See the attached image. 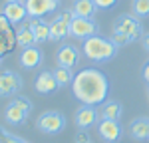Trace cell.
I'll return each instance as SVG.
<instances>
[{"label": "cell", "instance_id": "1", "mask_svg": "<svg viewBox=\"0 0 149 143\" xmlns=\"http://www.w3.org/2000/svg\"><path fill=\"white\" fill-rule=\"evenodd\" d=\"M74 97L86 106H100L107 101L109 95V80L97 68H84L74 76L72 82Z\"/></svg>", "mask_w": 149, "mask_h": 143}, {"label": "cell", "instance_id": "2", "mask_svg": "<svg viewBox=\"0 0 149 143\" xmlns=\"http://www.w3.org/2000/svg\"><path fill=\"white\" fill-rule=\"evenodd\" d=\"M119 46L115 44L111 38H103V36H90L88 40H84L81 52L84 56L92 62H109L115 58Z\"/></svg>", "mask_w": 149, "mask_h": 143}, {"label": "cell", "instance_id": "3", "mask_svg": "<svg viewBox=\"0 0 149 143\" xmlns=\"http://www.w3.org/2000/svg\"><path fill=\"white\" fill-rule=\"evenodd\" d=\"M36 127L42 131V133H46V135H56L60 131H64V127H66V117H64L62 111L50 109V111H44L38 117Z\"/></svg>", "mask_w": 149, "mask_h": 143}, {"label": "cell", "instance_id": "4", "mask_svg": "<svg viewBox=\"0 0 149 143\" xmlns=\"http://www.w3.org/2000/svg\"><path fill=\"white\" fill-rule=\"evenodd\" d=\"M113 32H121V34H125L131 42H135V40H139V38H143L141 22H139L135 16H131V14H123V16L115 18Z\"/></svg>", "mask_w": 149, "mask_h": 143}, {"label": "cell", "instance_id": "5", "mask_svg": "<svg viewBox=\"0 0 149 143\" xmlns=\"http://www.w3.org/2000/svg\"><path fill=\"white\" fill-rule=\"evenodd\" d=\"M97 34V24L93 18H80L74 16V20L70 22V36L78 38V40H88L90 36Z\"/></svg>", "mask_w": 149, "mask_h": 143}, {"label": "cell", "instance_id": "6", "mask_svg": "<svg viewBox=\"0 0 149 143\" xmlns=\"http://www.w3.org/2000/svg\"><path fill=\"white\" fill-rule=\"evenodd\" d=\"M22 78L16 72H0V97H14L22 90Z\"/></svg>", "mask_w": 149, "mask_h": 143}, {"label": "cell", "instance_id": "7", "mask_svg": "<svg viewBox=\"0 0 149 143\" xmlns=\"http://www.w3.org/2000/svg\"><path fill=\"white\" fill-rule=\"evenodd\" d=\"M97 133H100V137H102L103 141L117 143L119 139H121V135H123V127L119 125L117 119H105V117H102L100 121H97Z\"/></svg>", "mask_w": 149, "mask_h": 143}, {"label": "cell", "instance_id": "8", "mask_svg": "<svg viewBox=\"0 0 149 143\" xmlns=\"http://www.w3.org/2000/svg\"><path fill=\"white\" fill-rule=\"evenodd\" d=\"M56 62L60 68H68V70H74L78 64H80V52H78V48L72 46V44H64V46H60L56 54Z\"/></svg>", "mask_w": 149, "mask_h": 143}, {"label": "cell", "instance_id": "9", "mask_svg": "<svg viewBox=\"0 0 149 143\" xmlns=\"http://www.w3.org/2000/svg\"><path fill=\"white\" fill-rule=\"evenodd\" d=\"M100 111H97V107L95 106H80L78 107V111H76V125L80 127V129H90L92 125H97V121H100Z\"/></svg>", "mask_w": 149, "mask_h": 143}, {"label": "cell", "instance_id": "10", "mask_svg": "<svg viewBox=\"0 0 149 143\" xmlns=\"http://www.w3.org/2000/svg\"><path fill=\"white\" fill-rule=\"evenodd\" d=\"M18 62H20V66H22L24 70H36V68L44 62V52H42L40 48H36V46L22 48Z\"/></svg>", "mask_w": 149, "mask_h": 143}, {"label": "cell", "instance_id": "11", "mask_svg": "<svg viewBox=\"0 0 149 143\" xmlns=\"http://www.w3.org/2000/svg\"><path fill=\"white\" fill-rule=\"evenodd\" d=\"M24 4L30 18H42L58 8V2L54 0H24Z\"/></svg>", "mask_w": 149, "mask_h": 143}, {"label": "cell", "instance_id": "12", "mask_svg": "<svg viewBox=\"0 0 149 143\" xmlns=\"http://www.w3.org/2000/svg\"><path fill=\"white\" fill-rule=\"evenodd\" d=\"M58 87H60V85H58L56 78H54V72H40V74L36 76L34 90L38 92V94H42V95L54 94Z\"/></svg>", "mask_w": 149, "mask_h": 143}, {"label": "cell", "instance_id": "13", "mask_svg": "<svg viewBox=\"0 0 149 143\" xmlns=\"http://www.w3.org/2000/svg\"><path fill=\"white\" fill-rule=\"evenodd\" d=\"M2 14L10 20V24H20L28 16V10H26V4L22 2H14V0H8L6 4H4V10Z\"/></svg>", "mask_w": 149, "mask_h": 143}, {"label": "cell", "instance_id": "14", "mask_svg": "<svg viewBox=\"0 0 149 143\" xmlns=\"http://www.w3.org/2000/svg\"><path fill=\"white\" fill-rule=\"evenodd\" d=\"M129 133L135 141H147L149 137V119L147 117H139L133 119L129 123Z\"/></svg>", "mask_w": 149, "mask_h": 143}, {"label": "cell", "instance_id": "15", "mask_svg": "<svg viewBox=\"0 0 149 143\" xmlns=\"http://www.w3.org/2000/svg\"><path fill=\"white\" fill-rule=\"evenodd\" d=\"M28 115H30V113H28L26 109H22L20 106H16L14 101H10V103L6 106V109H4V119H6L8 123H12V125H20V123H24Z\"/></svg>", "mask_w": 149, "mask_h": 143}, {"label": "cell", "instance_id": "16", "mask_svg": "<svg viewBox=\"0 0 149 143\" xmlns=\"http://www.w3.org/2000/svg\"><path fill=\"white\" fill-rule=\"evenodd\" d=\"M16 42H18V46H22V48L36 46V36H34V30H32V24L30 22L22 24L16 30Z\"/></svg>", "mask_w": 149, "mask_h": 143}, {"label": "cell", "instance_id": "17", "mask_svg": "<svg viewBox=\"0 0 149 143\" xmlns=\"http://www.w3.org/2000/svg\"><path fill=\"white\" fill-rule=\"evenodd\" d=\"M95 10L97 6L93 0H74V6H72L74 16H80V18H93Z\"/></svg>", "mask_w": 149, "mask_h": 143}, {"label": "cell", "instance_id": "18", "mask_svg": "<svg viewBox=\"0 0 149 143\" xmlns=\"http://www.w3.org/2000/svg\"><path fill=\"white\" fill-rule=\"evenodd\" d=\"M30 24H32V30H34L36 42H48V40H52L50 22L42 20V18H32V20H30Z\"/></svg>", "mask_w": 149, "mask_h": 143}, {"label": "cell", "instance_id": "19", "mask_svg": "<svg viewBox=\"0 0 149 143\" xmlns=\"http://www.w3.org/2000/svg\"><path fill=\"white\" fill-rule=\"evenodd\" d=\"M121 113H123V106L119 101H115V99H107L100 107V115L105 119H119Z\"/></svg>", "mask_w": 149, "mask_h": 143}, {"label": "cell", "instance_id": "20", "mask_svg": "<svg viewBox=\"0 0 149 143\" xmlns=\"http://www.w3.org/2000/svg\"><path fill=\"white\" fill-rule=\"evenodd\" d=\"M50 32H52V40H64V38L70 36V22L56 16L50 22Z\"/></svg>", "mask_w": 149, "mask_h": 143}, {"label": "cell", "instance_id": "21", "mask_svg": "<svg viewBox=\"0 0 149 143\" xmlns=\"http://www.w3.org/2000/svg\"><path fill=\"white\" fill-rule=\"evenodd\" d=\"M18 46L16 42V32L14 30H0V56H6L10 54L14 48Z\"/></svg>", "mask_w": 149, "mask_h": 143}, {"label": "cell", "instance_id": "22", "mask_svg": "<svg viewBox=\"0 0 149 143\" xmlns=\"http://www.w3.org/2000/svg\"><path fill=\"white\" fill-rule=\"evenodd\" d=\"M74 76H76V74H72V70H68V68H60V66H58L56 72H54V78H56V82H58L60 87L70 85V83L74 82Z\"/></svg>", "mask_w": 149, "mask_h": 143}, {"label": "cell", "instance_id": "23", "mask_svg": "<svg viewBox=\"0 0 149 143\" xmlns=\"http://www.w3.org/2000/svg\"><path fill=\"white\" fill-rule=\"evenodd\" d=\"M133 14L137 18L149 16V0H133Z\"/></svg>", "mask_w": 149, "mask_h": 143}, {"label": "cell", "instance_id": "24", "mask_svg": "<svg viewBox=\"0 0 149 143\" xmlns=\"http://www.w3.org/2000/svg\"><path fill=\"white\" fill-rule=\"evenodd\" d=\"M111 40H113V42H115L119 48H123V46H127V44H131V40H129L125 34H121V32H113Z\"/></svg>", "mask_w": 149, "mask_h": 143}, {"label": "cell", "instance_id": "25", "mask_svg": "<svg viewBox=\"0 0 149 143\" xmlns=\"http://www.w3.org/2000/svg\"><path fill=\"white\" fill-rule=\"evenodd\" d=\"M93 2H95L97 8H103V10H109L117 4V0H93Z\"/></svg>", "mask_w": 149, "mask_h": 143}, {"label": "cell", "instance_id": "26", "mask_svg": "<svg viewBox=\"0 0 149 143\" xmlns=\"http://www.w3.org/2000/svg\"><path fill=\"white\" fill-rule=\"evenodd\" d=\"M10 28H12L10 20H8V18H6V16L0 12V30H10Z\"/></svg>", "mask_w": 149, "mask_h": 143}, {"label": "cell", "instance_id": "27", "mask_svg": "<svg viewBox=\"0 0 149 143\" xmlns=\"http://www.w3.org/2000/svg\"><path fill=\"white\" fill-rule=\"evenodd\" d=\"M141 78H143V82L149 85V60L145 62V66H143V70H141Z\"/></svg>", "mask_w": 149, "mask_h": 143}, {"label": "cell", "instance_id": "28", "mask_svg": "<svg viewBox=\"0 0 149 143\" xmlns=\"http://www.w3.org/2000/svg\"><path fill=\"white\" fill-rule=\"evenodd\" d=\"M78 143H90V137H88V133H86L84 129L78 133Z\"/></svg>", "mask_w": 149, "mask_h": 143}, {"label": "cell", "instance_id": "29", "mask_svg": "<svg viewBox=\"0 0 149 143\" xmlns=\"http://www.w3.org/2000/svg\"><path fill=\"white\" fill-rule=\"evenodd\" d=\"M4 143H26V141H24L22 137H14V135L10 133V135H8V139H6Z\"/></svg>", "mask_w": 149, "mask_h": 143}, {"label": "cell", "instance_id": "30", "mask_svg": "<svg viewBox=\"0 0 149 143\" xmlns=\"http://www.w3.org/2000/svg\"><path fill=\"white\" fill-rule=\"evenodd\" d=\"M141 44H143V50H145V52H149V32H147V34H143Z\"/></svg>", "mask_w": 149, "mask_h": 143}, {"label": "cell", "instance_id": "31", "mask_svg": "<svg viewBox=\"0 0 149 143\" xmlns=\"http://www.w3.org/2000/svg\"><path fill=\"white\" fill-rule=\"evenodd\" d=\"M8 135H10V133H6V129H4V127L0 125V143L6 141V139H8Z\"/></svg>", "mask_w": 149, "mask_h": 143}, {"label": "cell", "instance_id": "32", "mask_svg": "<svg viewBox=\"0 0 149 143\" xmlns=\"http://www.w3.org/2000/svg\"><path fill=\"white\" fill-rule=\"evenodd\" d=\"M147 97H149V85H147Z\"/></svg>", "mask_w": 149, "mask_h": 143}, {"label": "cell", "instance_id": "33", "mask_svg": "<svg viewBox=\"0 0 149 143\" xmlns=\"http://www.w3.org/2000/svg\"><path fill=\"white\" fill-rule=\"evenodd\" d=\"M14 2H22V0H14Z\"/></svg>", "mask_w": 149, "mask_h": 143}, {"label": "cell", "instance_id": "34", "mask_svg": "<svg viewBox=\"0 0 149 143\" xmlns=\"http://www.w3.org/2000/svg\"><path fill=\"white\" fill-rule=\"evenodd\" d=\"M54 2H60V0H54Z\"/></svg>", "mask_w": 149, "mask_h": 143}, {"label": "cell", "instance_id": "35", "mask_svg": "<svg viewBox=\"0 0 149 143\" xmlns=\"http://www.w3.org/2000/svg\"><path fill=\"white\" fill-rule=\"evenodd\" d=\"M0 60H2V56H0Z\"/></svg>", "mask_w": 149, "mask_h": 143}, {"label": "cell", "instance_id": "36", "mask_svg": "<svg viewBox=\"0 0 149 143\" xmlns=\"http://www.w3.org/2000/svg\"><path fill=\"white\" fill-rule=\"evenodd\" d=\"M147 141H149V137H147Z\"/></svg>", "mask_w": 149, "mask_h": 143}, {"label": "cell", "instance_id": "37", "mask_svg": "<svg viewBox=\"0 0 149 143\" xmlns=\"http://www.w3.org/2000/svg\"><path fill=\"white\" fill-rule=\"evenodd\" d=\"M26 143H28V141H26Z\"/></svg>", "mask_w": 149, "mask_h": 143}, {"label": "cell", "instance_id": "38", "mask_svg": "<svg viewBox=\"0 0 149 143\" xmlns=\"http://www.w3.org/2000/svg\"><path fill=\"white\" fill-rule=\"evenodd\" d=\"M90 143H92V141H90Z\"/></svg>", "mask_w": 149, "mask_h": 143}]
</instances>
